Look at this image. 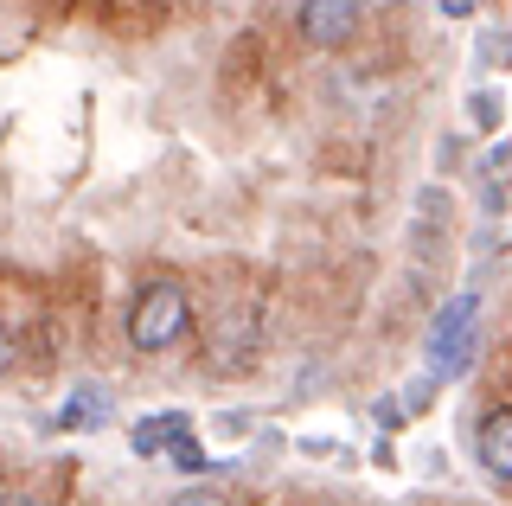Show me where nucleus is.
Wrapping results in <instances>:
<instances>
[{
    "instance_id": "nucleus-1",
    "label": "nucleus",
    "mask_w": 512,
    "mask_h": 506,
    "mask_svg": "<svg viewBox=\"0 0 512 506\" xmlns=\"http://www.w3.org/2000/svg\"><path fill=\"white\" fill-rule=\"evenodd\" d=\"M186 334H192V295H186V282H173V276L141 282L135 308H128V346H135V353H173Z\"/></svg>"
},
{
    "instance_id": "nucleus-2",
    "label": "nucleus",
    "mask_w": 512,
    "mask_h": 506,
    "mask_svg": "<svg viewBox=\"0 0 512 506\" xmlns=\"http://www.w3.org/2000/svg\"><path fill=\"white\" fill-rule=\"evenodd\" d=\"M474 340H480V295H455L442 314H436V327H429V372L442 378H461L474 366Z\"/></svg>"
},
{
    "instance_id": "nucleus-3",
    "label": "nucleus",
    "mask_w": 512,
    "mask_h": 506,
    "mask_svg": "<svg viewBox=\"0 0 512 506\" xmlns=\"http://www.w3.org/2000/svg\"><path fill=\"white\" fill-rule=\"evenodd\" d=\"M365 26V0H301V39L320 52H340L359 39Z\"/></svg>"
},
{
    "instance_id": "nucleus-4",
    "label": "nucleus",
    "mask_w": 512,
    "mask_h": 506,
    "mask_svg": "<svg viewBox=\"0 0 512 506\" xmlns=\"http://www.w3.org/2000/svg\"><path fill=\"white\" fill-rule=\"evenodd\" d=\"M474 462L493 474V481H512V404H493L474 430Z\"/></svg>"
},
{
    "instance_id": "nucleus-5",
    "label": "nucleus",
    "mask_w": 512,
    "mask_h": 506,
    "mask_svg": "<svg viewBox=\"0 0 512 506\" xmlns=\"http://www.w3.org/2000/svg\"><path fill=\"white\" fill-rule=\"evenodd\" d=\"M186 436H192L186 410H160V417H141L135 430H128V449H135L141 462H167V449H180Z\"/></svg>"
},
{
    "instance_id": "nucleus-6",
    "label": "nucleus",
    "mask_w": 512,
    "mask_h": 506,
    "mask_svg": "<svg viewBox=\"0 0 512 506\" xmlns=\"http://www.w3.org/2000/svg\"><path fill=\"white\" fill-rule=\"evenodd\" d=\"M103 423H109V391L103 385H77L71 398H64V410H52L45 430L52 436H84V430H103Z\"/></svg>"
},
{
    "instance_id": "nucleus-7",
    "label": "nucleus",
    "mask_w": 512,
    "mask_h": 506,
    "mask_svg": "<svg viewBox=\"0 0 512 506\" xmlns=\"http://www.w3.org/2000/svg\"><path fill=\"white\" fill-rule=\"evenodd\" d=\"M474 180H480V205H487V212H506V199H512V141H493V148L480 154Z\"/></svg>"
},
{
    "instance_id": "nucleus-8",
    "label": "nucleus",
    "mask_w": 512,
    "mask_h": 506,
    "mask_svg": "<svg viewBox=\"0 0 512 506\" xmlns=\"http://www.w3.org/2000/svg\"><path fill=\"white\" fill-rule=\"evenodd\" d=\"M442 225H448V193H442V186H429V193H423V205H416V231H410L416 257H436V244H442Z\"/></svg>"
},
{
    "instance_id": "nucleus-9",
    "label": "nucleus",
    "mask_w": 512,
    "mask_h": 506,
    "mask_svg": "<svg viewBox=\"0 0 512 506\" xmlns=\"http://www.w3.org/2000/svg\"><path fill=\"white\" fill-rule=\"evenodd\" d=\"M167 468H180V474H218L224 462H212V455H205V449H199V442H192V436H186V442H180V449H167Z\"/></svg>"
},
{
    "instance_id": "nucleus-10",
    "label": "nucleus",
    "mask_w": 512,
    "mask_h": 506,
    "mask_svg": "<svg viewBox=\"0 0 512 506\" xmlns=\"http://www.w3.org/2000/svg\"><path fill=\"white\" fill-rule=\"evenodd\" d=\"M468 103H474V109H468L474 129H500V90H474Z\"/></svg>"
},
{
    "instance_id": "nucleus-11",
    "label": "nucleus",
    "mask_w": 512,
    "mask_h": 506,
    "mask_svg": "<svg viewBox=\"0 0 512 506\" xmlns=\"http://www.w3.org/2000/svg\"><path fill=\"white\" fill-rule=\"evenodd\" d=\"M13 359H20V340H13V327H7V321H0V378H7V372H13Z\"/></svg>"
},
{
    "instance_id": "nucleus-12",
    "label": "nucleus",
    "mask_w": 512,
    "mask_h": 506,
    "mask_svg": "<svg viewBox=\"0 0 512 506\" xmlns=\"http://www.w3.org/2000/svg\"><path fill=\"white\" fill-rule=\"evenodd\" d=\"M173 506H231V500H224V494H212V487H192V494H180Z\"/></svg>"
},
{
    "instance_id": "nucleus-13",
    "label": "nucleus",
    "mask_w": 512,
    "mask_h": 506,
    "mask_svg": "<svg viewBox=\"0 0 512 506\" xmlns=\"http://www.w3.org/2000/svg\"><path fill=\"white\" fill-rule=\"evenodd\" d=\"M474 7H480V0H436V13H442V20H468Z\"/></svg>"
},
{
    "instance_id": "nucleus-14",
    "label": "nucleus",
    "mask_w": 512,
    "mask_h": 506,
    "mask_svg": "<svg viewBox=\"0 0 512 506\" xmlns=\"http://www.w3.org/2000/svg\"><path fill=\"white\" fill-rule=\"evenodd\" d=\"M0 506H45V500H32V494H0Z\"/></svg>"
}]
</instances>
